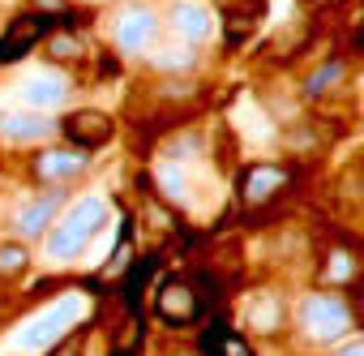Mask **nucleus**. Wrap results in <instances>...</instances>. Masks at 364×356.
Instances as JSON below:
<instances>
[{
	"label": "nucleus",
	"mask_w": 364,
	"mask_h": 356,
	"mask_svg": "<svg viewBox=\"0 0 364 356\" xmlns=\"http://www.w3.org/2000/svg\"><path fill=\"white\" fill-rule=\"evenodd\" d=\"M167 22H171L176 39H180V43H189V48L206 43V39H210V31H215L210 9H206V5H198V0H176L171 14H167Z\"/></svg>",
	"instance_id": "obj_9"
},
{
	"label": "nucleus",
	"mask_w": 364,
	"mask_h": 356,
	"mask_svg": "<svg viewBox=\"0 0 364 356\" xmlns=\"http://www.w3.org/2000/svg\"><path fill=\"white\" fill-rule=\"evenodd\" d=\"M330 356H364V335H355V339H343Z\"/></svg>",
	"instance_id": "obj_23"
},
{
	"label": "nucleus",
	"mask_w": 364,
	"mask_h": 356,
	"mask_svg": "<svg viewBox=\"0 0 364 356\" xmlns=\"http://www.w3.org/2000/svg\"><path fill=\"white\" fill-rule=\"evenodd\" d=\"M343 73H347V65H343V61H330V65H321V69H317V73L304 82V95H309V99H317V95H321L326 86H334Z\"/></svg>",
	"instance_id": "obj_20"
},
{
	"label": "nucleus",
	"mask_w": 364,
	"mask_h": 356,
	"mask_svg": "<svg viewBox=\"0 0 364 356\" xmlns=\"http://www.w3.org/2000/svg\"><path fill=\"white\" fill-rule=\"evenodd\" d=\"M154 185H159V194L171 202V206H189V176H185V163H180L176 155H163V159H154Z\"/></svg>",
	"instance_id": "obj_14"
},
{
	"label": "nucleus",
	"mask_w": 364,
	"mask_h": 356,
	"mask_svg": "<svg viewBox=\"0 0 364 356\" xmlns=\"http://www.w3.org/2000/svg\"><path fill=\"white\" fill-rule=\"evenodd\" d=\"M65 189H48L43 198H35L31 206H22L18 215H14V232L26 241V236H48L52 232V219H56V211L65 206Z\"/></svg>",
	"instance_id": "obj_10"
},
{
	"label": "nucleus",
	"mask_w": 364,
	"mask_h": 356,
	"mask_svg": "<svg viewBox=\"0 0 364 356\" xmlns=\"http://www.w3.org/2000/svg\"><path fill=\"white\" fill-rule=\"evenodd\" d=\"M48 35V18L43 14H26V18H14L5 26V35H0V65H14L22 61L39 39Z\"/></svg>",
	"instance_id": "obj_8"
},
{
	"label": "nucleus",
	"mask_w": 364,
	"mask_h": 356,
	"mask_svg": "<svg viewBox=\"0 0 364 356\" xmlns=\"http://www.w3.org/2000/svg\"><path fill=\"white\" fill-rule=\"evenodd\" d=\"M82 52V43L73 39V35H60V39H52V61H69V56H77Z\"/></svg>",
	"instance_id": "obj_21"
},
{
	"label": "nucleus",
	"mask_w": 364,
	"mask_h": 356,
	"mask_svg": "<svg viewBox=\"0 0 364 356\" xmlns=\"http://www.w3.org/2000/svg\"><path fill=\"white\" fill-rule=\"evenodd\" d=\"M60 133H65V142L73 146V150H99V146H107L112 137H116V125H112V116L107 112H90V108H82V112H69L65 120H60Z\"/></svg>",
	"instance_id": "obj_6"
},
{
	"label": "nucleus",
	"mask_w": 364,
	"mask_h": 356,
	"mask_svg": "<svg viewBox=\"0 0 364 356\" xmlns=\"http://www.w3.org/2000/svg\"><path fill=\"white\" fill-rule=\"evenodd\" d=\"M35 5H43V9H60L65 0H35Z\"/></svg>",
	"instance_id": "obj_24"
},
{
	"label": "nucleus",
	"mask_w": 364,
	"mask_h": 356,
	"mask_svg": "<svg viewBox=\"0 0 364 356\" xmlns=\"http://www.w3.org/2000/svg\"><path fill=\"white\" fill-rule=\"evenodd\" d=\"M202 352H206V356H253L249 339L236 335L232 326H210V330L202 335Z\"/></svg>",
	"instance_id": "obj_15"
},
{
	"label": "nucleus",
	"mask_w": 364,
	"mask_h": 356,
	"mask_svg": "<svg viewBox=\"0 0 364 356\" xmlns=\"http://www.w3.org/2000/svg\"><path fill=\"white\" fill-rule=\"evenodd\" d=\"M154 69H159V73H193V69H198V52H193L189 43L167 48V52L154 56Z\"/></svg>",
	"instance_id": "obj_18"
},
{
	"label": "nucleus",
	"mask_w": 364,
	"mask_h": 356,
	"mask_svg": "<svg viewBox=\"0 0 364 356\" xmlns=\"http://www.w3.org/2000/svg\"><path fill=\"white\" fill-rule=\"evenodd\" d=\"M116 356H124V352H116Z\"/></svg>",
	"instance_id": "obj_26"
},
{
	"label": "nucleus",
	"mask_w": 364,
	"mask_h": 356,
	"mask_svg": "<svg viewBox=\"0 0 364 356\" xmlns=\"http://www.w3.org/2000/svg\"><path fill=\"white\" fill-rule=\"evenodd\" d=\"M198 309H202V305H198V292H193L185 279H167V283L154 292V313H159L167 326H176V330L189 326V322L198 318Z\"/></svg>",
	"instance_id": "obj_7"
},
{
	"label": "nucleus",
	"mask_w": 364,
	"mask_h": 356,
	"mask_svg": "<svg viewBox=\"0 0 364 356\" xmlns=\"http://www.w3.org/2000/svg\"><path fill=\"white\" fill-rule=\"evenodd\" d=\"M129 258H133V249H129V241H120L116 253H112V262L103 266V275H120V271H129Z\"/></svg>",
	"instance_id": "obj_22"
},
{
	"label": "nucleus",
	"mask_w": 364,
	"mask_h": 356,
	"mask_svg": "<svg viewBox=\"0 0 364 356\" xmlns=\"http://www.w3.org/2000/svg\"><path fill=\"white\" fill-rule=\"evenodd\" d=\"M249 322H253V330H262V335H274L279 326H283V300L279 296H257L253 300V309H249Z\"/></svg>",
	"instance_id": "obj_16"
},
{
	"label": "nucleus",
	"mask_w": 364,
	"mask_h": 356,
	"mask_svg": "<svg viewBox=\"0 0 364 356\" xmlns=\"http://www.w3.org/2000/svg\"><path fill=\"white\" fill-rule=\"evenodd\" d=\"M355 313L364 318V279H360V305H355Z\"/></svg>",
	"instance_id": "obj_25"
},
{
	"label": "nucleus",
	"mask_w": 364,
	"mask_h": 356,
	"mask_svg": "<svg viewBox=\"0 0 364 356\" xmlns=\"http://www.w3.org/2000/svg\"><path fill=\"white\" fill-rule=\"evenodd\" d=\"M26 112H48V108H60L65 95H69V82L60 73H31L22 86H18Z\"/></svg>",
	"instance_id": "obj_13"
},
{
	"label": "nucleus",
	"mask_w": 364,
	"mask_h": 356,
	"mask_svg": "<svg viewBox=\"0 0 364 356\" xmlns=\"http://www.w3.org/2000/svg\"><path fill=\"white\" fill-rule=\"evenodd\" d=\"M112 35H116V48H120L124 56H137V52H146V48L159 39V14H154L150 5H124V9L116 14Z\"/></svg>",
	"instance_id": "obj_4"
},
{
	"label": "nucleus",
	"mask_w": 364,
	"mask_h": 356,
	"mask_svg": "<svg viewBox=\"0 0 364 356\" xmlns=\"http://www.w3.org/2000/svg\"><path fill=\"white\" fill-rule=\"evenodd\" d=\"M103 219H107V202L103 198H82L77 206H69L56 219V228L48 232V258L52 262H73L95 241V232L103 228Z\"/></svg>",
	"instance_id": "obj_2"
},
{
	"label": "nucleus",
	"mask_w": 364,
	"mask_h": 356,
	"mask_svg": "<svg viewBox=\"0 0 364 356\" xmlns=\"http://www.w3.org/2000/svg\"><path fill=\"white\" fill-rule=\"evenodd\" d=\"M351 322H355L351 305H347L343 296L326 292V288L309 292V296L296 305V326H300V339H304V343H317V347H330V343L338 347V343L347 339Z\"/></svg>",
	"instance_id": "obj_1"
},
{
	"label": "nucleus",
	"mask_w": 364,
	"mask_h": 356,
	"mask_svg": "<svg viewBox=\"0 0 364 356\" xmlns=\"http://www.w3.org/2000/svg\"><path fill=\"white\" fill-rule=\"evenodd\" d=\"M82 172H86V155L73 150V146H48L31 163V176H35V181H43L48 189H65L69 181H77Z\"/></svg>",
	"instance_id": "obj_5"
},
{
	"label": "nucleus",
	"mask_w": 364,
	"mask_h": 356,
	"mask_svg": "<svg viewBox=\"0 0 364 356\" xmlns=\"http://www.w3.org/2000/svg\"><path fill=\"white\" fill-rule=\"evenodd\" d=\"M60 125L52 120V116H43V112H5L0 116V137H9V142H18V146H31V142H43V137H52Z\"/></svg>",
	"instance_id": "obj_12"
},
{
	"label": "nucleus",
	"mask_w": 364,
	"mask_h": 356,
	"mask_svg": "<svg viewBox=\"0 0 364 356\" xmlns=\"http://www.w3.org/2000/svg\"><path fill=\"white\" fill-rule=\"evenodd\" d=\"M347 279H355V258H351L347 249H330L326 262H321V283L338 288V283H347Z\"/></svg>",
	"instance_id": "obj_17"
},
{
	"label": "nucleus",
	"mask_w": 364,
	"mask_h": 356,
	"mask_svg": "<svg viewBox=\"0 0 364 356\" xmlns=\"http://www.w3.org/2000/svg\"><path fill=\"white\" fill-rule=\"evenodd\" d=\"M26 245L22 241H5V245H0V275H5V279H14V275H22L26 271Z\"/></svg>",
	"instance_id": "obj_19"
},
{
	"label": "nucleus",
	"mask_w": 364,
	"mask_h": 356,
	"mask_svg": "<svg viewBox=\"0 0 364 356\" xmlns=\"http://www.w3.org/2000/svg\"><path fill=\"white\" fill-rule=\"evenodd\" d=\"M287 181H291L287 167H279V163H253V167L245 172V181H240V198H245L249 206H262V202H270L274 194H283Z\"/></svg>",
	"instance_id": "obj_11"
},
{
	"label": "nucleus",
	"mask_w": 364,
	"mask_h": 356,
	"mask_svg": "<svg viewBox=\"0 0 364 356\" xmlns=\"http://www.w3.org/2000/svg\"><path fill=\"white\" fill-rule=\"evenodd\" d=\"M82 296H60L56 305H48L39 318H31L18 335H14V347L22 352V356H39V352H48V347H56L60 339H69V330H73V322L82 318Z\"/></svg>",
	"instance_id": "obj_3"
}]
</instances>
